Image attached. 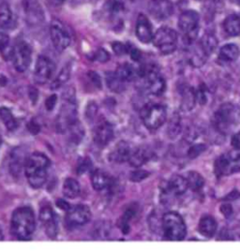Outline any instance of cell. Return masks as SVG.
I'll return each mask as SVG.
<instances>
[{"instance_id": "obj_1", "label": "cell", "mask_w": 240, "mask_h": 251, "mask_svg": "<svg viewBox=\"0 0 240 251\" xmlns=\"http://www.w3.org/2000/svg\"><path fill=\"white\" fill-rule=\"evenodd\" d=\"M49 166V158L40 152H35L27 158L25 172L31 187L34 188H42L47 180Z\"/></svg>"}, {"instance_id": "obj_2", "label": "cell", "mask_w": 240, "mask_h": 251, "mask_svg": "<svg viewBox=\"0 0 240 251\" xmlns=\"http://www.w3.org/2000/svg\"><path fill=\"white\" fill-rule=\"evenodd\" d=\"M212 123L214 127L220 133H231L240 125V107L231 102L220 105L213 115Z\"/></svg>"}, {"instance_id": "obj_3", "label": "cell", "mask_w": 240, "mask_h": 251, "mask_svg": "<svg viewBox=\"0 0 240 251\" xmlns=\"http://www.w3.org/2000/svg\"><path fill=\"white\" fill-rule=\"evenodd\" d=\"M35 216L29 207H21L13 212L11 218V230L19 240H28L35 230Z\"/></svg>"}, {"instance_id": "obj_4", "label": "cell", "mask_w": 240, "mask_h": 251, "mask_svg": "<svg viewBox=\"0 0 240 251\" xmlns=\"http://www.w3.org/2000/svg\"><path fill=\"white\" fill-rule=\"evenodd\" d=\"M162 230L166 238L172 241L183 240L187 234L186 224L177 212H168L163 215Z\"/></svg>"}, {"instance_id": "obj_5", "label": "cell", "mask_w": 240, "mask_h": 251, "mask_svg": "<svg viewBox=\"0 0 240 251\" xmlns=\"http://www.w3.org/2000/svg\"><path fill=\"white\" fill-rule=\"evenodd\" d=\"M77 109L73 93H65L62 107L57 115L55 126L58 132H66L77 122Z\"/></svg>"}, {"instance_id": "obj_6", "label": "cell", "mask_w": 240, "mask_h": 251, "mask_svg": "<svg viewBox=\"0 0 240 251\" xmlns=\"http://www.w3.org/2000/svg\"><path fill=\"white\" fill-rule=\"evenodd\" d=\"M143 80L144 87L149 94L154 96L162 95L166 88V83L163 77L153 66L144 67L140 69L139 79Z\"/></svg>"}, {"instance_id": "obj_7", "label": "cell", "mask_w": 240, "mask_h": 251, "mask_svg": "<svg viewBox=\"0 0 240 251\" xmlns=\"http://www.w3.org/2000/svg\"><path fill=\"white\" fill-rule=\"evenodd\" d=\"M214 168L218 176H228L240 172V149L235 148L219 156Z\"/></svg>"}, {"instance_id": "obj_8", "label": "cell", "mask_w": 240, "mask_h": 251, "mask_svg": "<svg viewBox=\"0 0 240 251\" xmlns=\"http://www.w3.org/2000/svg\"><path fill=\"white\" fill-rule=\"evenodd\" d=\"M141 118L147 128L155 130L165 123L166 109L160 104L146 105L141 111Z\"/></svg>"}, {"instance_id": "obj_9", "label": "cell", "mask_w": 240, "mask_h": 251, "mask_svg": "<svg viewBox=\"0 0 240 251\" xmlns=\"http://www.w3.org/2000/svg\"><path fill=\"white\" fill-rule=\"evenodd\" d=\"M152 41L160 52L164 54L172 53L178 46V34L170 27H160L155 33Z\"/></svg>"}, {"instance_id": "obj_10", "label": "cell", "mask_w": 240, "mask_h": 251, "mask_svg": "<svg viewBox=\"0 0 240 251\" xmlns=\"http://www.w3.org/2000/svg\"><path fill=\"white\" fill-rule=\"evenodd\" d=\"M199 14L195 11L183 12L178 21V26L188 44L196 40L199 31Z\"/></svg>"}, {"instance_id": "obj_11", "label": "cell", "mask_w": 240, "mask_h": 251, "mask_svg": "<svg viewBox=\"0 0 240 251\" xmlns=\"http://www.w3.org/2000/svg\"><path fill=\"white\" fill-rule=\"evenodd\" d=\"M50 36L54 48L59 52L66 50L72 42V36L68 30V27L62 22L58 20L52 22L50 27Z\"/></svg>"}, {"instance_id": "obj_12", "label": "cell", "mask_w": 240, "mask_h": 251, "mask_svg": "<svg viewBox=\"0 0 240 251\" xmlns=\"http://www.w3.org/2000/svg\"><path fill=\"white\" fill-rule=\"evenodd\" d=\"M32 51L30 46L25 42H18L11 53L13 66L19 73L27 70L31 62Z\"/></svg>"}, {"instance_id": "obj_13", "label": "cell", "mask_w": 240, "mask_h": 251, "mask_svg": "<svg viewBox=\"0 0 240 251\" xmlns=\"http://www.w3.org/2000/svg\"><path fill=\"white\" fill-rule=\"evenodd\" d=\"M55 71V65L52 60L44 55H41L35 67L34 80L36 84H46L51 78Z\"/></svg>"}, {"instance_id": "obj_14", "label": "cell", "mask_w": 240, "mask_h": 251, "mask_svg": "<svg viewBox=\"0 0 240 251\" xmlns=\"http://www.w3.org/2000/svg\"><path fill=\"white\" fill-rule=\"evenodd\" d=\"M91 219V211L84 204H78L68 210L66 222L71 227L85 225Z\"/></svg>"}, {"instance_id": "obj_15", "label": "cell", "mask_w": 240, "mask_h": 251, "mask_svg": "<svg viewBox=\"0 0 240 251\" xmlns=\"http://www.w3.org/2000/svg\"><path fill=\"white\" fill-rule=\"evenodd\" d=\"M26 19L29 25H39L44 20V13L39 0H23Z\"/></svg>"}, {"instance_id": "obj_16", "label": "cell", "mask_w": 240, "mask_h": 251, "mask_svg": "<svg viewBox=\"0 0 240 251\" xmlns=\"http://www.w3.org/2000/svg\"><path fill=\"white\" fill-rule=\"evenodd\" d=\"M148 11L157 20H166L174 11V7L169 0H152L149 3Z\"/></svg>"}, {"instance_id": "obj_17", "label": "cell", "mask_w": 240, "mask_h": 251, "mask_svg": "<svg viewBox=\"0 0 240 251\" xmlns=\"http://www.w3.org/2000/svg\"><path fill=\"white\" fill-rule=\"evenodd\" d=\"M40 220L45 232L50 238H54L57 235V221L53 210L49 206H43L40 213Z\"/></svg>"}, {"instance_id": "obj_18", "label": "cell", "mask_w": 240, "mask_h": 251, "mask_svg": "<svg viewBox=\"0 0 240 251\" xmlns=\"http://www.w3.org/2000/svg\"><path fill=\"white\" fill-rule=\"evenodd\" d=\"M95 143L99 147L107 146L114 138V129L111 124L105 120L100 121L94 129Z\"/></svg>"}, {"instance_id": "obj_19", "label": "cell", "mask_w": 240, "mask_h": 251, "mask_svg": "<svg viewBox=\"0 0 240 251\" xmlns=\"http://www.w3.org/2000/svg\"><path fill=\"white\" fill-rule=\"evenodd\" d=\"M136 36L143 43H149L153 40L154 33L151 24L144 14H140L138 16L136 23Z\"/></svg>"}, {"instance_id": "obj_20", "label": "cell", "mask_w": 240, "mask_h": 251, "mask_svg": "<svg viewBox=\"0 0 240 251\" xmlns=\"http://www.w3.org/2000/svg\"><path fill=\"white\" fill-rule=\"evenodd\" d=\"M188 188V183L185 176L176 175L170 178V180L166 184V188L164 189V191L168 194H174L176 196H180L184 194Z\"/></svg>"}, {"instance_id": "obj_21", "label": "cell", "mask_w": 240, "mask_h": 251, "mask_svg": "<svg viewBox=\"0 0 240 251\" xmlns=\"http://www.w3.org/2000/svg\"><path fill=\"white\" fill-rule=\"evenodd\" d=\"M132 151H133V147H131L127 142L121 141L112 150L109 158L111 159V161H114L115 163H123L129 160Z\"/></svg>"}, {"instance_id": "obj_22", "label": "cell", "mask_w": 240, "mask_h": 251, "mask_svg": "<svg viewBox=\"0 0 240 251\" xmlns=\"http://www.w3.org/2000/svg\"><path fill=\"white\" fill-rule=\"evenodd\" d=\"M16 19L11 11V7L7 3L0 5V27L3 29H12L16 25Z\"/></svg>"}, {"instance_id": "obj_23", "label": "cell", "mask_w": 240, "mask_h": 251, "mask_svg": "<svg viewBox=\"0 0 240 251\" xmlns=\"http://www.w3.org/2000/svg\"><path fill=\"white\" fill-rule=\"evenodd\" d=\"M115 74L119 77V79L126 84V83L133 82L139 78L140 69H136L134 66L129 63H125L118 67Z\"/></svg>"}, {"instance_id": "obj_24", "label": "cell", "mask_w": 240, "mask_h": 251, "mask_svg": "<svg viewBox=\"0 0 240 251\" xmlns=\"http://www.w3.org/2000/svg\"><path fill=\"white\" fill-rule=\"evenodd\" d=\"M150 157H151V153L147 149L138 147V148H133L132 154L128 161L132 166L139 168L146 163Z\"/></svg>"}, {"instance_id": "obj_25", "label": "cell", "mask_w": 240, "mask_h": 251, "mask_svg": "<svg viewBox=\"0 0 240 251\" xmlns=\"http://www.w3.org/2000/svg\"><path fill=\"white\" fill-rule=\"evenodd\" d=\"M91 182L93 188L98 191L110 188L112 185L110 176L102 170H95L91 176Z\"/></svg>"}, {"instance_id": "obj_26", "label": "cell", "mask_w": 240, "mask_h": 251, "mask_svg": "<svg viewBox=\"0 0 240 251\" xmlns=\"http://www.w3.org/2000/svg\"><path fill=\"white\" fill-rule=\"evenodd\" d=\"M217 230V222L212 217L205 216L203 217L198 224V231L205 237L211 238Z\"/></svg>"}, {"instance_id": "obj_27", "label": "cell", "mask_w": 240, "mask_h": 251, "mask_svg": "<svg viewBox=\"0 0 240 251\" xmlns=\"http://www.w3.org/2000/svg\"><path fill=\"white\" fill-rule=\"evenodd\" d=\"M240 54V50L238 45L234 43L226 44L219 50V59L222 62L231 63L236 61Z\"/></svg>"}, {"instance_id": "obj_28", "label": "cell", "mask_w": 240, "mask_h": 251, "mask_svg": "<svg viewBox=\"0 0 240 251\" xmlns=\"http://www.w3.org/2000/svg\"><path fill=\"white\" fill-rule=\"evenodd\" d=\"M196 92L188 86H184L181 90V109L183 111L192 110L196 103Z\"/></svg>"}, {"instance_id": "obj_29", "label": "cell", "mask_w": 240, "mask_h": 251, "mask_svg": "<svg viewBox=\"0 0 240 251\" xmlns=\"http://www.w3.org/2000/svg\"><path fill=\"white\" fill-rule=\"evenodd\" d=\"M27 158H25V153L21 148L15 149L11 154L10 168L13 176H19L22 168L25 165Z\"/></svg>"}, {"instance_id": "obj_30", "label": "cell", "mask_w": 240, "mask_h": 251, "mask_svg": "<svg viewBox=\"0 0 240 251\" xmlns=\"http://www.w3.org/2000/svg\"><path fill=\"white\" fill-rule=\"evenodd\" d=\"M223 28L229 36H239L240 34V16L232 14L226 17V19L223 22Z\"/></svg>"}, {"instance_id": "obj_31", "label": "cell", "mask_w": 240, "mask_h": 251, "mask_svg": "<svg viewBox=\"0 0 240 251\" xmlns=\"http://www.w3.org/2000/svg\"><path fill=\"white\" fill-rule=\"evenodd\" d=\"M80 191V185L75 179L68 178L65 180L63 185V194L65 197L69 199H75L79 196Z\"/></svg>"}, {"instance_id": "obj_32", "label": "cell", "mask_w": 240, "mask_h": 251, "mask_svg": "<svg viewBox=\"0 0 240 251\" xmlns=\"http://www.w3.org/2000/svg\"><path fill=\"white\" fill-rule=\"evenodd\" d=\"M199 44L201 45L203 50L209 56L212 52L216 50V48L218 46V40L215 37V35H213L211 33H206L203 36V38L201 39V41L199 42Z\"/></svg>"}, {"instance_id": "obj_33", "label": "cell", "mask_w": 240, "mask_h": 251, "mask_svg": "<svg viewBox=\"0 0 240 251\" xmlns=\"http://www.w3.org/2000/svg\"><path fill=\"white\" fill-rule=\"evenodd\" d=\"M185 178L187 180L188 188L193 191L201 190L205 185V179L196 172H188Z\"/></svg>"}, {"instance_id": "obj_34", "label": "cell", "mask_w": 240, "mask_h": 251, "mask_svg": "<svg viewBox=\"0 0 240 251\" xmlns=\"http://www.w3.org/2000/svg\"><path fill=\"white\" fill-rule=\"evenodd\" d=\"M106 83L108 87L115 93H121L125 90V83L119 79L115 73L106 74Z\"/></svg>"}, {"instance_id": "obj_35", "label": "cell", "mask_w": 240, "mask_h": 251, "mask_svg": "<svg viewBox=\"0 0 240 251\" xmlns=\"http://www.w3.org/2000/svg\"><path fill=\"white\" fill-rule=\"evenodd\" d=\"M0 118L9 130H14L17 127V121L12 115L11 110L6 107L0 108Z\"/></svg>"}, {"instance_id": "obj_36", "label": "cell", "mask_w": 240, "mask_h": 251, "mask_svg": "<svg viewBox=\"0 0 240 251\" xmlns=\"http://www.w3.org/2000/svg\"><path fill=\"white\" fill-rule=\"evenodd\" d=\"M70 74H71L70 68H68V66H66V67L63 69L62 71H61V73L59 74V75L56 77V79L53 82L51 88H52V89L59 88L62 84H65V83L69 80Z\"/></svg>"}, {"instance_id": "obj_37", "label": "cell", "mask_w": 240, "mask_h": 251, "mask_svg": "<svg viewBox=\"0 0 240 251\" xmlns=\"http://www.w3.org/2000/svg\"><path fill=\"white\" fill-rule=\"evenodd\" d=\"M149 173L144 171V170H137L135 172L131 174V180H133V182H140L146 177H148Z\"/></svg>"}, {"instance_id": "obj_38", "label": "cell", "mask_w": 240, "mask_h": 251, "mask_svg": "<svg viewBox=\"0 0 240 251\" xmlns=\"http://www.w3.org/2000/svg\"><path fill=\"white\" fill-rule=\"evenodd\" d=\"M92 166L91 164V161L89 158H84L82 160H80L79 164H78V167H77V173L79 175L81 174H84L85 172H87L90 168Z\"/></svg>"}, {"instance_id": "obj_39", "label": "cell", "mask_w": 240, "mask_h": 251, "mask_svg": "<svg viewBox=\"0 0 240 251\" xmlns=\"http://www.w3.org/2000/svg\"><path fill=\"white\" fill-rule=\"evenodd\" d=\"M94 59L99 62H107L110 59V54L104 49H99L95 52Z\"/></svg>"}, {"instance_id": "obj_40", "label": "cell", "mask_w": 240, "mask_h": 251, "mask_svg": "<svg viewBox=\"0 0 240 251\" xmlns=\"http://www.w3.org/2000/svg\"><path fill=\"white\" fill-rule=\"evenodd\" d=\"M205 150H206V147L204 145H195V146L190 147V149L188 150V157L190 158L196 157Z\"/></svg>"}, {"instance_id": "obj_41", "label": "cell", "mask_w": 240, "mask_h": 251, "mask_svg": "<svg viewBox=\"0 0 240 251\" xmlns=\"http://www.w3.org/2000/svg\"><path fill=\"white\" fill-rule=\"evenodd\" d=\"M10 43V37L3 32H0V51H5Z\"/></svg>"}, {"instance_id": "obj_42", "label": "cell", "mask_w": 240, "mask_h": 251, "mask_svg": "<svg viewBox=\"0 0 240 251\" xmlns=\"http://www.w3.org/2000/svg\"><path fill=\"white\" fill-rule=\"evenodd\" d=\"M113 49H114L115 53L118 54V55H121L123 53L128 52V46H126V45L120 43V42H115L113 44Z\"/></svg>"}, {"instance_id": "obj_43", "label": "cell", "mask_w": 240, "mask_h": 251, "mask_svg": "<svg viewBox=\"0 0 240 251\" xmlns=\"http://www.w3.org/2000/svg\"><path fill=\"white\" fill-rule=\"evenodd\" d=\"M56 100H57V98L55 95H53L51 97H49L45 102V106H46V109L48 111H51L53 109V107L56 104Z\"/></svg>"}, {"instance_id": "obj_44", "label": "cell", "mask_w": 240, "mask_h": 251, "mask_svg": "<svg viewBox=\"0 0 240 251\" xmlns=\"http://www.w3.org/2000/svg\"><path fill=\"white\" fill-rule=\"evenodd\" d=\"M89 78L90 80L92 81V83L94 84L95 86L101 88L102 87V83H101V79H100V76L96 73H89Z\"/></svg>"}, {"instance_id": "obj_45", "label": "cell", "mask_w": 240, "mask_h": 251, "mask_svg": "<svg viewBox=\"0 0 240 251\" xmlns=\"http://www.w3.org/2000/svg\"><path fill=\"white\" fill-rule=\"evenodd\" d=\"M128 52H130L132 58L135 61H138L141 58V52H140V51H138L136 48L128 47Z\"/></svg>"}, {"instance_id": "obj_46", "label": "cell", "mask_w": 240, "mask_h": 251, "mask_svg": "<svg viewBox=\"0 0 240 251\" xmlns=\"http://www.w3.org/2000/svg\"><path fill=\"white\" fill-rule=\"evenodd\" d=\"M220 211L222 212V214L225 216V217H229L230 215L232 214V208L231 206L228 204H224L220 207Z\"/></svg>"}, {"instance_id": "obj_47", "label": "cell", "mask_w": 240, "mask_h": 251, "mask_svg": "<svg viewBox=\"0 0 240 251\" xmlns=\"http://www.w3.org/2000/svg\"><path fill=\"white\" fill-rule=\"evenodd\" d=\"M56 204H57V206H58L59 208H61V209L63 210H69L71 208V207H70V204H69L67 201H65L64 200L57 201Z\"/></svg>"}, {"instance_id": "obj_48", "label": "cell", "mask_w": 240, "mask_h": 251, "mask_svg": "<svg viewBox=\"0 0 240 251\" xmlns=\"http://www.w3.org/2000/svg\"><path fill=\"white\" fill-rule=\"evenodd\" d=\"M97 113V106L95 104L90 105V107L87 108V116L88 117H94Z\"/></svg>"}, {"instance_id": "obj_49", "label": "cell", "mask_w": 240, "mask_h": 251, "mask_svg": "<svg viewBox=\"0 0 240 251\" xmlns=\"http://www.w3.org/2000/svg\"><path fill=\"white\" fill-rule=\"evenodd\" d=\"M232 145L234 146L235 148H237V149H240V133H238L236 136L233 138Z\"/></svg>"}, {"instance_id": "obj_50", "label": "cell", "mask_w": 240, "mask_h": 251, "mask_svg": "<svg viewBox=\"0 0 240 251\" xmlns=\"http://www.w3.org/2000/svg\"><path fill=\"white\" fill-rule=\"evenodd\" d=\"M65 0H53V3L55 5H61Z\"/></svg>"}, {"instance_id": "obj_51", "label": "cell", "mask_w": 240, "mask_h": 251, "mask_svg": "<svg viewBox=\"0 0 240 251\" xmlns=\"http://www.w3.org/2000/svg\"><path fill=\"white\" fill-rule=\"evenodd\" d=\"M3 239H4V234H3V230L0 227V241H3Z\"/></svg>"}, {"instance_id": "obj_52", "label": "cell", "mask_w": 240, "mask_h": 251, "mask_svg": "<svg viewBox=\"0 0 240 251\" xmlns=\"http://www.w3.org/2000/svg\"><path fill=\"white\" fill-rule=\"evenodd\" d=\"M236 1V3L238 4V5H240V0H235Z\"/></svg>"}, {"instance_id": "obj_53", "label": "cell", "mask_w": 240, "mask_h": 251, "mask_svg": "<svg viewBox=\"0 0 240 251\" xmlns=\"http://www.w3.org/2000/svg\"><path fill=\"white\" fill-rule=\"evenodd\" d=\"M1 144H2V139H1V136H0V146H1Z\"/></svg>"}]
</instances>
